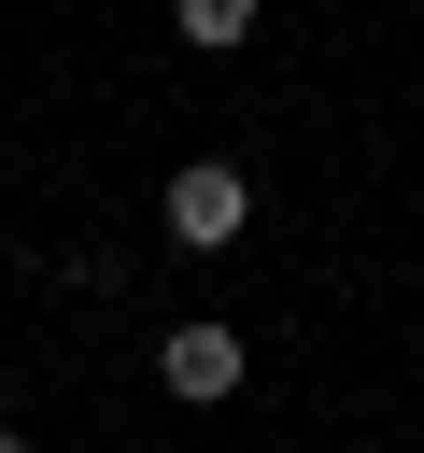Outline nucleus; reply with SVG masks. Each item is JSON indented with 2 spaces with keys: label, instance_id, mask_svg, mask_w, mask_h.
Instances as JSON below:
<instances>
[{
  "label": "nucleus",
  "instance_id": "nucleus-1",
  "mask_svg": "<svg viewBox=\"0 0 424 453\" xmlns=\"http://www.w3.org/2000/svg\"><path fill=\"white\" fill-rule=\"evenodd\" d=\"M155 226H170V255H226V241L254 226V184H240L226 156H184L170 198H155Z\"/></svg>",
  "mask_w": 424,
  "mask_h": 453
},
{
  "label": "nucleus",
  "instance_id": "nucleus-2",
  "mask_svg": "<svg viewBox=\"0 0 424 453\" xmlns=\"http://www.w3.org/2000/svg\"><path fill=\"white\" fill-rule=\"evenodd\" d=\"M240 368H254V354H240V340H226V326H212V311H198V326H170V340H155V382H170V396H184V411H226V396H240Z\"/></svg>",
  "mask_w": 424,
  "mask_h": 453
},
{
  "label": "nucleus",
  "instance_id": "nucleus-3",
  "mask_svg": "<svg viewBox=\"0 0 424 453\" xmlns=\"http://www.w3.org/2000/svg\"><path fill=\"white\" fill-rule=\"evenodd\" d=\"M254 14H269V0H170V28H184L198 57H240V42H254Z\"/></svg>",
  "mask_w": 424,
  "mask_h": 453
},
{
  "label": "nucleus",
  "instance_id": "nucleus-4",
  "mask_svg": "<svg viewBox=\"0 0 424 453\" xmlns=\"http://www.w3.org/2000/svg\"><path fill=\"white\" fill-rule=\"evenodd\" d=\"M0 453H28V439H14V425H0Z\"/></svg>",
  "mask_w": 424,
  "mask_h": 453
}]
</instances>
